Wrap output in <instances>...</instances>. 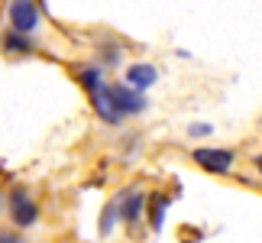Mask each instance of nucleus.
Here are the masks:
<instances>
[{
  "label": "nucleus",
  "mask_w": 262,
  "mask_h": 243,
  "mask_svg": "<svg viewBox=\"0 0 262 243\" xmlns=\"http://www.w3.org/2000/svg\"><path fill=\"white\" fill-rule=\"evenodd\" d=\"M4 26L39 39L46 33V13L36 0H4Z\"/></svg>",
  "instance_id": "1"
},
{
  "label": "nucleus",
  "mask_w": 262,
  "mask_h": 243,
  "mask_svg": "<svg viewBox=\"0 0 262 243\" xmlns=\"http://www.w3.org/2000/svg\"><path fill=\"white\" fill-rule=\"evenodd\" d=\"M4 208H7V217L10 224L19 227V230H29L39 224V201L33 198V191L16 185L10 188V195H4Z\"/></svg>",
  "instance_id": "2"
},
{
  "label": "nucleus",
  "mask_w": 262,
  "mask_h": 243,
  "mask_svg": "<svg viewBox=\"0 0 262 243\" xmlns=\"http://www.w3.org/2000/svg\"><path fill=\"white\" fill-rule=\"evenodd\" d=\"M107 97H110V107H114L120 117H136V114H143V110L149 107L146 91L129 88L126 81H120V85H107Z\"/></svg>",
  "instance_id": "3"
},
{
  "label": "nucleus",
  "mask_w": 262,
  "mask_h": 243,
  "mask_svg": "<svg viewBox=\"0 0 262 243\" xmlns=\"http://www.w3.org/2000/svg\"><path fill=\"white\" fill-rule=\"evenodd\" d=\"M0 52H4V58H29V55H39V43L33 36L4 26L0 29Z\"/></svg>",
  "instance_id": "4"
},
{
  "label": "nucleus",
  "mask_w": 262,
  "mask_h": 243,
  "mask_svg": "<svg viewBox=\"0 0 262 243\" xmlns=\"http://www.w3.org/2000/svg\"><path fill=\"white\" fill-rule=\"evenodd\" d=\"M191 159L204 172H214V175H230V169H233V153L224 146H198Z\"/></svg>",
  "instance_id": "5"
},
{
  "label": "nucleus",
  "mask_w": 262,
  "mask_h": 243,
  "mask_svg": "<svg viewBox=\"0 0 262 243\" xmlns=\"http://www.w3.org/2000/svg\"><path fill=\"white\" fill-rule=\"evenodd\" d=\"M146 191L133 185V188H126V191H120L117 195V205H120V214H123V220L129 227H136L139 224V217H143V211H146Z\"/></svg>",
  "instance_id": "6"
},
{
  "label": "nucleus",
  "mask_w": 262,
  "mask_h": 243,
  "mask_svg": "<svg viewBox=\"0 0 262 243\" xmlns=\"http://www.w3.org/2000/svg\"><path fill=\"white\" fill-rule=\"evenodd\" d=\"M159 81V68L152 62H133L126 68V85L136 91H149Z\"/></svg>",
  "instance_id": "7"
},
{
  "label": "nucleus",
  "mask_w": 262,
  "mask_h": 243,
  "mask_svg": "<svg viewBox=\"0 0 262 243\" xmlns=\"http://www.w3.org/2000/svg\"><path fill=\"white\" fill-rule=\"evenodd\" d=\"M100 72H104L100 65H81V68H78V81L84 85V91H88V94H91L94 88H100V85H104V75H100Z\"/></svg>",
  "instance_id": "8"
},
{
  "label": "nucleus",
  "mask_w": 262,
  "mask_h": 243,
  "mask_svg": "<svg viewBox=\"0 0 262 243\" xmlns=\"http://www.w3.org/2000/svg\"><path fill=\"white\" fill-rule=\"evenodd\" d=\"M117 217H120V205L110 201V205L104 208V214H100V237H110V230L117 227Z\"/></svg>",
  "instance_id": "9"
},
{
  "label": "nucleus",
  "mask_w": 262,
  "mask_h": 243,
  "mask_svg": "<svg viewBox=\"0 0 262 243\" xmlns=\"http://www.w3.org/2000/svg\"><path fill=\"white\" fill-rule=\"evenodd\" d=\"M165 208H168V198L165 195H152V230H159L162 227V214H165Z\"/></svg>",
  "instance_id": "10"
},
{
  "label": "nucleus",
  "mask_w": 262,
  "mask_h": 243,
  "mask_svg": "<svg viewBox=\"0 0 262 243\" xmlns=\"http://www.w3.org/2000/svg\"><path fill=\"white\" fill-rule=\"evenodd\" d=\"M0 243H29V240L23 237V230H19V227L10 224V227H0Z\"/></svg>",
  "instance_id": "11"
},
{
  "label": "nucleus",
  "mask_w": 262,
  "mask_h": 243,
  "mask_svg": "<svg viewBox=\"0 0 262 243\" xmlns=\"http://www.w3.org/2000/svg\"><path fill=\"white\" fill-rule=\"evenodd\" d=\"M210 133H214V127H210V124H191L188 127V136H210Z\"/></svg>",
  "instance_id": "12"
},
{
  "label": "nucleus",
  "mask_w": 262,
  "mask_h": 243,
  "mask_svg": "<svg viewBox=\"0 0 262 243\" xmlns=\"http://www.w3.org/2000/svg\"><path fill=\"white\" fill-rule=\"evenodd\" d=\"M256 169H259V172H262V153H259V156H256Z\"/></svg>",
  "instance_id": "13"
},
{
  "label": "nucleus",
  "mask_w": 262,
  "mask_h": 243,
  "mask_svg": "<svg viewBox=\"0 0 262 243\" xmlns=\"http://www.w3.org/2000/svg\"><path fill=\"white\" fill-rule=\"evenodd\" d=\"M0 214H4V191H0Z\"/></svg>",
  "instance_id": "14"
}]
</instances>
